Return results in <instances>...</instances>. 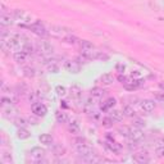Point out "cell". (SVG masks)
I'll return each instance as SVG.
<instances>
[{
  "instance_id": "obj_1",
  "label": "cell",
  "mask_w": 164,
  "mask_h": 164,
  "mask_svg": "<svg viewBox=\"0 0 164 164\" xmlns=\"http://www.w3.org/2000/svg\"><path fill=\"white\" fill-rule=\"evenodd\" d=\"M13 18H14V20H17L19 24L30 26V24L33 23L32 22V15H30L27 12H24V10H19V9L14 10L13 12Z\"/></svg>"
},
{
  "instance_id": "obj_2",
  "label": "cell",
  "mask_w": 164,
  "mask_h": 164,
  "mask_svg": "<svg viewBox=\"0 0 164 164\" xmlns=\"http://www.w3.org/2000/svg\"><path fill=\"white\" fill-rule=\"evenodd\" d=\"M49 35L54 36V37H56V39L65 40L69 35H72V32H71V30L65 28V27H62V26H51V27L49 28Z\"/></svg>"
},
{
  "instance_id": "obj_3",
  "label": "cell",
  "mask_w": 164,
  "mask_h": 164,
  "mask_svg": "<svg viewBox=\"0 0 164 164\" xmlns=\"http://www.w3.org/2000/svg\"><path fill=\"white\" fill-rule=\"evenodd\" d=\"M37 51L44 55V56H50L51 54L54 53V46L51 45L49 41H45V40H41L37 43Z\"/></svg>"
},
{
  "instance_id": "obj_4",
  "label": "cell",
  "mask_w": 164,
  "mask_h": 164,
  "mask_svg": "<svg viewBox=\"0 0 164 164\" xmlns=\"http://www.w3.org/2000/svg\"><path fill=\"white\" fill-rule=\"evenodd\" d=\"M28 27H30V30L32 31L33 33L41 36V37H45V36L49 35V31L45 28V26L41 22H33L32 24H30Z\"/></svg>"
},
{
  "instance_id": "obj_5",
  "label": "cell",
  "mask_w": 164,
  "mask_h": 164,
  "mask_svg": "<svg viewBox=\"0 0 164 164\" xmlns=\"http://www.w3.org/2000/svg\"><path fill=\"white\" fill-rule=\"evenodd\" d=\"M76 150L82 156H86V155H90V154H94L92 149L87 145V144H85V140H77Z\"/></svg>"
},
{
  "instance_id": "obj_6",
  "label": "cell",
  "mask_w": 164,
  "mask_h": 164,
  "mask_svg": "<svg viewBox=\"0 0 164 164\" xmlns=\"http://www.w3.org/2000/svg\"><path fill=\"white\" fill-rule=\"evenodd\" d=\"M32 113L37 117H44L48 113V108L43 102H35V104H32Z\"/></svg>"
},
{
  "instance_id": "obj_7",
  "label": "cell",
  "mask_w": 164,
  "mask_h": 164,
  "mask_svg": "<svg viewBox=\"0 0 164 164\" xmlns=\"http://www.w3.org/2000/svg\"><path fill=\"white\" fill-rule=\"evenodd\" d=\"M142 137H144V133L141 131V128H138L136 126H133L132 128H130V136H128L130 140H132V141H140Z\"/></svg>"
},
{
  "instance_id": "obj_8",
  "label": "cell",
  "mask_w": 164,
  "mask_h": 164,
  "mask_svg": "<svg viewBox=\"0 0 164 164\" xmlns=\"http://www.w3.org/2000/svg\"><path fill=\"white\" fill-rule=\"evenodd\" d=\"M64 69L69 73H78L81 71V65L77 63V62H72V60H68L64 63Z\"/></svg>"
},
{
  "instance_id": "obj_9",
  "label": "cell",
  "mask_w": 164,
  "mask_h": 164,
  "mask_svg": "<svg viewBox=\"0 0 164 164\" xmlns=\"http://www.w3.org/2000/svg\"><path fill=\"white\" fill-rule=\"evenodd\" d=\"M155 106H156L155 101L151 100V99H145V100L141 101V108H142V110L146 112V113L153 112L154 109H155Z\"/></svg>"
},
{
  "instance_id": "obj_10",
  "label": "cell",
  "mask_w": 164,
  "mask_h": 164,
  "mask_svg": "<svg viewBox=\"0 0 164 164\" xmlns=\"http://www.w3.org/2000/svg\"><path fill=\"white\" fill-rule=\"evenodd\" d=\"M30 154H31V156H32L33 159H36V160H41V159L45 156V150H44V149H41V147H39V146H35V147L31 149Z\"/></svg>"
},
{
  "instance_id": "obj_11",
  "label": "cell",
  "mask_w": 164,
  "mask_h": 164,
  "mask_svg": "<svg viewBox=\"0 0 164 164\" xmlns=\"http://www.w3.org/2000/svg\"><path fill=\"white\" fill-rule=\"evenodd\" d=\"M13 58H14V60L17 62V63L23 64V63H26V62H27L28 54H26L23 50H19V51H15V53L13 54Z\"/></svg>"
},
{
  "instance_id": "obj_12",
  "label": "cell",
  "mask_w": 164,
  "mask_h": 164,
  "mask_svg": "<svg viewBox=\"0 0 164 164\" xmlns=\"http://www.w3.org/2000/svg\"><path fill=\"white\" fill-rule=\"evenodd\" d=\"M81 55L84 56L85 59H96V58H99V53L95 51L94 49L92 50H81Z\"/></svg>"
},
{
  "instance_id": "obj_13",
  "label": "cell",
  "mask_w": 164,
  "mask_h": 164,
  "mask_svg": "<svg viewBox=\"0 0 164 164\" xmlns=\"http://www.w3.org/2000/svg\"><path fill=\"white\" fill-rule=\"evenodd\" d=\"M133 160H135L136 163L144 164V163H149L150 159H149L146 153H138V154H136V155H133Z\"/></svg>"
},
{
  "instance_id": "obj_14",
  "label": "cell",
  "mask_w": 164,
  "mask_h": 164,
  "mask_svg": "<svg viewBox=\"0 0 164 164\" xmlns=\"http://www.w3.org/2000/svg\"><path fill=\"white\" fill-rule=\"evenodd\" d=\"M39 141L43 144V145H46V146H50L51 144H53V136L49 135V133H43V135H40L39 137Z\"/></svg>"
},
{
  "instance_id": "obj_15",
  "label": "cell",
  "mask_w": 164,
  "mask_h": 164,
  "mask_svg": "<svg viewBox=\"0 0 164 164\" xmlns=\"http://www.w3.org/2000/svg\"><path fill=\"white\" fill-rule=\"evenodd\" d=\"M123 84H125V87L127 90H135L140 86V81H137V80H126Z\"/></svg>"
},
{
  "instance_id": "obj_16",
  "label": "cell",
  "mask_w": 164,
  "mask_h": 164,
  "mask_svg": "<svg viewBox=\"0 0 164 164\" xmlns=\"http://www.w3.org/2000/svg\"><path fill=\"white\" fill-rule=\"evenodd\" d=\"M106 145H108V147H109V150L113 151V153L119 154L122 151V146L118 142H115V141H108Z\"/></svg>"
},
{
  "instance_id": "obj_17",
  "label": "cell",
  "mask_w": 164,
  "mask_h": 164,
  "mask_svg": "<svg viewBox=\"0 0 164 164\" xmlns=\"http://www.w3.org/2000/svg\"><path fill=\"white\" fill-rule=\"evenodd\" d=\"M13 17H10V15H7V14H2V17H0V23H2L3 27H7V26H10L13 23Z\"/></svg>"
},
{
  "instance_id": "obj_18",
  "label": "cell",
  "mask_w": 164,
  "mask_h": 164,
  "mask_svg": "<svg viewBox=\"0 0 164 164\" xmlns=\"http://www.w3.org/2000/svg\"><path fill=\"white\" fill-rule=\"evenodd\" d=\"M100 81H101L102 85H112L113 82H114V77H113V74H110V73H105V74L101 76Z\"/></svg>"
},
{
  "instance_id": "obj_19",
  "label": "cell",
  "mask_w": 164,
  "mask_h": 164,
  "mask_svg": "<svg viewBox=\"0 0 164 164\" xmlns=\"http://www.w3.org/2000/svg\"><path fill=\"white\" fill-rule=\"evenodd\" d=\"M30 136H31L30 131H28V130H26L24 127L19 128V130H18V132H17V137L19 138V140H26V138H28Z\"/></svg>"
},
{
  "instance_id": "obj_20",
  "label": "cell",
  "mask_w": 164,
  "mask_h": 164,
  "mask_svg": "<svg viewBox=\"0 0 164 164\" xmlns=\"http://www.w3.org/2000/svg\"><path fill=\"white\" fill-rule=\"evenodd\" d=\"M109 117H110L114 122H121V121L123 119V113L119 112V110H112L110 114H109Z\"/></svg>"
},
{
  "instance_id": "obj_21",
  "label": "cell",
  "mask_w": 164,
  "mask_h": 164,
  "mask_svg": "<svg viewBox=\"0 0 164 164\" xmlns=\"http://www.w3.org/2000/svg\"><path fill=\"white\" fill-rule=\"evenodd\" d=\"M68 130L72 133H80V125L76 121H72L68 123Z\"/></svg>"
},
{
  "instance_id": "obj_22",
  "label": "cell",
  "mask_w": 164,
  "mask_h": 164,
  "mask_svg": "<svg viewBox=\"0 0 164 164\" xmlns=\"http://www.w3.org/2000/svg\"><path fill=\"white\" fill-rule=\"evenodd\" d=\"M55 118H56V121H58L59 123H65L67 121H68L67 114H65V113H63V112H60V110H58L55 113Z\"/></svg>"
},
{
  "instance_id": "obj_23",
  "label": "cell",
  "mask_w": 164,
  "mask_h": 164,
  "mask_svg": "<svg viewBox=\"0 0 164 164\" xmlns=\"http://www.w3.org/2000/svg\"><path fill=\"white\" fill-rule=\"evenodd\" d=\"M105 94V91L100 89V87H94V89L91 90V96L92 97H102Z\"/></svg>"
},
{
  "instance_id": "obj_24",
  "label": "cell",
  "mask_w": 164,
  "mask_h": 164,
  "mask_svg": "<svg viewBox=\"0 0 164 164\" xmlns=\"http://www.w3.org/2000/svg\"><path fill=\"white\" fill-rule=\"evenodd\" d=\"M115 105V99H113V97H110V99H108L104 104H102L101 106V109L102 110H108V109H110L112 106H114Z\"/></svg>"
},
{
  "instance_id": "obj_25",
  "label": "cell",
  "mask_w": 164,
  "mask_h": 164,
  "mask_svg": "<svg viewBox=\"0 0 164 164\" xmlns=\"http://www.w3.org/2000/svg\"><path fill=\"white\" fill-rule=\"evenodd\" d=\"M80 45H81L82 50H92V49H95L94 45H92V43H90V41H87V40H82L80 43Z\"/></svg>"
},
{
  "instance_id": "obj_26",
  "label": "cell",
  "mask_w": 164,
  "mask_h": 164,
  "mask_svg": "<svg viewBox=\"0 0 164 164\" xmlns=\"http://www.w3.org/2000/svg\"><path fill=\"white\" fill-rule=\"evenodd\" d=\"M122 113H123V115H126V117H133L135 115V110H133V108L130 106V105H126L125 108H123Z\"/></svg>"
},
{
  "instance_id": "obj_27",
  "label": "cell",
  "mask_w": 164,
  "mask_h": 164,
  "mask_svg": "<svg viewBox=\"0 0 164 164\" xmlns=\"http://www.w3.org/2000/svg\"><path fill=\"white\" fill-rule=\"evenodd\" d=\"M15 92L19 95H23V94H26V92H28V87L26 86L24 84H20V85H18L17 87H15Z\"/></svg>"
},
{
  "instance_id": "obj_28",
  "label": "cell",
  "mask_w": 164,
  "mask_h": 164,
  "mask_svg": "<svg viewBox=\"0 0 164 164\" xmlns=\"http://www.w3.org/2000/svg\"><path fill=\"white\" fill-rule=\"evenodd\" d=\"M37 99H39V94L36 91H28V100L35 104V102H37Z\"/></svg>"
},
{
  "instance_id": "obj_29",
  "label": "cell",
  "mask_w": 164,
  "mask_h": 164,
  "mask_svg": "<svg viewBox=\"0 0 164 164\" xmlns=\"http://www.w3.org/2000/svg\"><path fill=\"white\" fill-rule=\"evenodd\" d=\"M55 92L58 96H65L67 95V89L64 86H56L55 87Z\"/></svg>"
},
{
  "instance_id": "obj_30",
  "label": "cell",
  "mask_w": 164,
  "mask_h": 164,
  "mask_svg": "<svg viewBox=\"0 0 164 164\" xmlns=\"http://www.w3.org/2000/svg\"><path fill=\"white\" fill-rule=\"evenodd\" d=\"M102 126L104 127H112L113 126V123H114V121L110 117H105V118H102Z\"/></svg>"
},
{
  "instance_id": "obj_31",
  "label": "cell",
  "mask_w": 164,
  "mask_h": 164,
  "mask_svg": "<svg viewBox=\"0 0 164 164\" xmlns=\"http://www.w3.org/2000/svg\"><path fill=\"white\" fill-rule=\"evenodd\" d=\"M14 122H15V123H14V125H15V126H17L18 128H22V127H26V125H27V123H26V119H24V118H17V119H15Z\"/></svg>"
},
{
  "instance_id": "obj_32",
  "label": "cell",
  "mask_w": 164,
  "mask_h": 164,
  "mask_svg": "<svg viewBox=\"0 0 164 164\" xmlns=\"http://www.w3.org/2000/svg\"><path fill=\"white\" fill-rule=\"evenodd\" d=\"M48 69H49V72H51V73H58V72H59V67L56 65L55 62H54V63L48 64Z\"/></svg>"
},
{
  "instance_id": "obj_33",
  "label": "cell",
  "mask_w": 164,
  "mask_h": 164,
  "mask_svg": "<svg viewBox=\"0 0 164 164\" xmlns=\"http://www.w3.org/2000/svg\"><path fill=\"white\" fill-rule=\"evenodd\" d=\"M65 41H67V43H68V44H73V45H76V44H78V41H80V40L77 39L76 36H73V35H69L68 37L65 39Z\"/></svg>"
},
{
  "instance_id": "obj_34",
  "label": "cell",
  "mask_w": 164,
  "mask_h": 164,
  "mask_svg": "<svg viewBox=\"0 0 164 164\" xmlns=\"http://www.w3.org/2000/svg\"><path fill=\"white\" fill-rule=\"evenodd\" d=\"M71 91H72V95H73L74 97H80L81 90H80L78 86H72V87H71Z\"/></svg>"
},
{
  "instance_id": "obj_35",
  "label": "cell",
  "mask_w": 164,
  "mask_h": 164,
  "mask_svg": "<svg viewBox=\"0 0 164 164\" xmlns=\"http://www.w3.org/2000/svg\"><path fill=\"white\" fill-rule=\"evenodd\" d=\"M24 76H27V77H33V76H35V69L31 68V67H27V68H24Z\"/></svg>"
},
{
  "instance_id": "obj_36",
  "label": "cell",
  "mask_w": 164,
  "mask_h": 164,
  "mask_svg": "<svg viewBox=\"0 0 164 164\" xmlns=\"http://www.w3.org/2000/svg\"><path fill=\"white\" fill-rule=\"evenodd\" d=\"M155 154H156L159 158H163V156H164V145L158 146V147L155 149Z\"/></svg>"
},
{
  "instance_id": "obj_37",
  "label": "cell",
  "mask_w": 164,
  "mask_h": 164,
  "mask_svg": "<svg viewBox=\"0 0 164 164\" xmlns=\"http://www.w3.org/2000/svg\"><path fill=\"white\" fill-rule=\"evenodd\" d=\"M119 132H121L122 136H125V137H127V138H128V136H130V128H127V127L119 128Z\"/></svg>"
},
{
  "instance_id": "obj_38",
  "label": "cell",
  "mask_w": 164,
  "mask_h": 164,
  "mask_svg": "<svg viewBox=\"0 0 164 164\" xmlns=\"http://www.w3.org/2000/svg\"><path fill=\"white\" fill-rule=\"evenodd\" d=\"M115 69H117V72H119V73H123V72L126 71V65L123 63H118L115 65Z\"/></svg>"
},
{
  "instance_id": "obj_39",
  "label": "cell",
  "mask_w": 164,
  "mask_h": 164,
  "mask_svg": "<svg viewBox=\"0 0 164 164\" xmlns=\"http://www.w3.org/2000/svg\"><path fill=\"white\" fill-rule=\"evenodd\" d=\"M155 99L156 100H160V101H164V91L156 92V94H155Z\"/></svg>"
},
{
  "instance_id": "obj_40",
  "label": "cell",
  "mask_w": 164,
  "mask_h": 164,
  "mask_svg": "<svg viewBox=\"0 0 164 164\" xmlns=\"http://www.w3.org/2000/svg\"><path fill=\"white\" fill-rule=\"evenodd\" d=\"M135 126H136V127H138V128H141V127H145V122H144V121H141V119H137V121L135 122Z\"/></svg>"
}]
</instances>
